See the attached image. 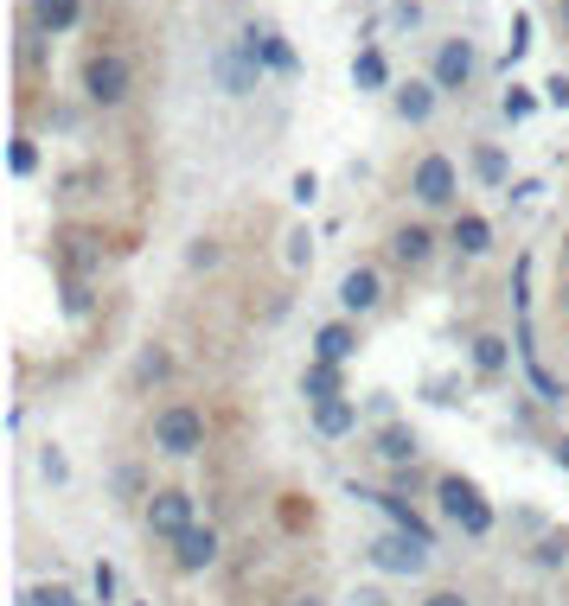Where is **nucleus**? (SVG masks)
I'll use <instances>...</instances> for the list:
<instances>
[{
    "label": "nucleus",
    "mask_w": 569,
    "mask_h": 606,
    "mask_svg": "<svg viewBox=\"0 0 569 606\" xmlns=\"http://www.w3.org/2000/svg\"><path fill=\"white\" fill-rule=\"evenodd\" d=\"M154 447H160V454H173V459L199 454V447H206V415H199V408H186V403L160 408V415H154Z\"/></svg>",
    "instance_id": "nucleus-1"
},
{
    "label": "nucleus",
    "mask_w": 569,
    "mask_h": 606,
    "mask_svg": "<svg viewBox=\"0 0 569 606\" xmlns=\"http://www.w3.org/2000/svg\"><path fill=\"white\" fill-rule=\"evenodd\" d=\"M129 83H134V71H129L122 51H97V58L83 64V97L97 102V109H116V102L129 97Z\"/></svg>",
    "instance_id": "nucleus-2"
},
{
    "label": "nucleus",
    "mask_w": 569,
    "mask_h": 606,
    "mask_svg": "<svg viewBox=\"0 0 569 606\" xmlns=\"http://www.w3.org/2000/svg\"><path fill=\"white\" fill-rule=\"evenodd\" d=\"M436 498H441V511H448V517H455L467 536H487V531H492V511L480 505V492H473L461 473H448V479L436 485Z\"/></svg>",
    "instance_id": "nucleus-3"
},
{
    "label": "nucleus",
    "mask_w": 569,
    "mask_h": 606,
    "mask_svg": "<svg viewBox=\"0 0 569 606\" xmlns=\"http://www.w3.org/2000/svg\"><path fill=\"white\" fill-rule=\"evenodd\" d=\"M371 562H378L385 575H422V568H429V549H422L416 536L390 531V536H378V543H371Z\"/></svg>",
    "instance_id": "nucleus-4"
},
{
    "label": "nucleus",
    "mask_w": 569,
    "mask_h": 606,
    "mask_svg": "<svg viewBox=\"0 0 569 606\" xmlns=\"http://www.w3.org/2000/svg\"><path fill=\"white\" fill-rule=\"evenodd\" d=\"M148 531L167 536V543H180L192 531V492H154L148 498Z\"/></svg>",
    "instance_id": "nucleus-5"
},
{
    "label": "nucleus",
    "mask_w": 569,
    "mask_h": 606,
    "mask_svg": "<svg viewBox=\"0 0 569 606\" xmlns=\"http://www.w3.org/2000/svg\"><path fill=\"white\" fill-rule=\"evenodd\" d=\"M473 64H480V58H473V46H467V39H441V46H436V64H429V83H436V90H467Z\"/></svg>",
    "instance_id": "nucleus-6"
},
{
    "label": "nucleus",
    "mask_w": 569,
    "mask_h": 606,
    "mask_svg": "<svg viewBox=\"0 0 569 606\" xmlns=\"http://www.w3.org/2000/svg\"><path fill=\"white\" fill-rule=\"evenodd\" d=\"M410 192H416L422 204H448V199H455V160H448V153H429V160L416 166Z\"/></svg>",
    "instance_id": "nucleus-7"
},
{
    "label": "nucleus",
    "mask_w": 569,
    "mask_h": 606,
    "mask_svg": "<svg viewBox=\"0 0 569 606\" xmlns=\"http://www.w3.org/2000/svg\"><path fill=\"white\" fill-rule=\"evenodd\" d=\"M378 301H385L378 269H346V281H339V306H346V313H371Z\"/></svg>",
    "instance_id": "nucleus-8"
},
{
    "label": "nucleus",
    "mask_w": 569,
    "mask_h": 606,
    "mask_svg": "<svg viewBox=\"0 0 569 606\" xmlns=\"http://www.w3.org/2000/svg\"><path fill=\"white\" fill-rule=\"evenodd\" d=\"M359 498H371V505L385 511V517H390V524H397L403 536H416L422 549H436V536H429V524H422V517L410 511V498H397V492H359Z\"/></svg>",
    "instance_id": "nucleus-9"
},
{
    "label": "nucleus",
    "mask_w": 569,
    "mask_h": 606,
    "mask_svg": "<svg viewBox=\"0 0 569 606\" xmlns=\"http://www.w3.org/2000/svg\"><path fill=\"white\" fill-rule=\"evenodd\" d=\"M173 562H180L186 575H199V568H211L218 562V531H206V524H192V531L173 543Z\"/></svg>",
    "instance_id": "nucleus-10"
},
{
    "label": "nucleus",
    "mask_w": 569,
    "mask_h": 606,
    "mask_svg": "<svg viewBox=\"0 0 569 606\" xmlns=\"http://www.w3.org/2000/svg\"><path fill=\"white\" fill-rule=\"evenodd\" d=\"M313 428L327 434V441H339V434L359 428V403L352 396H333V403H313Z\"/></svg>",
    "instance_id": "nucleus-11"
},
{
    "label": "nucleus",
    "mask_w": 569,
    "mask_h": 606,
    "mask_svg": "<svg viewBox=\"0 0 569 606\" xmlns=\"http://www.w3.org/2000/svg\"><path fill=\"white\" fill-rule=\"evenodd\" d=\"M218 77H224V90H231V97H250V83H257V58H250L243 46L224 51V58H218Z\"/></svg>",
    "instance_id": "nucleus-12"
},
{
    "label": "nucleus",
    "mask_w": 569,
    "mask_h": 606,
    "mask_svg": "<svg viewBox=\"0 0 569 606\" xmlns=\"http://www.w3.org/2000/svg\"><path fill=\"white\" fill-rule=\"evenodd\" d=\"M429 250H436V236H429L422 224H403L397 236H390V255H397L403 269H416V262H429Z\"/></svg>",
    "instance_id": "nucleus-13"
},
{
    "label": "nucleus",
    "mask_w": 569,
    "mask_h": 606,
    "mask_svg": "<svg viewBox=\"0 0 569 606\" xmlns=\"http://www.w3.org/2000/svg\"><path fill=\"white\" fill-rule=\"evenodd\" d=\"M436 83H403V90H397V115H403V122H429V115H436Z\"/></svg>",
    "instance_id": "nucleus-14"
},
{
    "label": "nucleus",
    "mask_w": 569,
    "mask_h": 606,
    "mask_svg": "<svg viewBox=\"0 0 569 606\" xmlns=\"http://www.w3.org/2000/svg\"><path fill=\"white\" fill-rule=\"evenodd\" d=\"M352 345H359V339H352V326H320V332H313V357H320V364H346V357H352Z\"/></svg>",
    "instance_id": "nucleus-15"
},
{
    "label": "nucleus",
    "mask_w": 569,
    "mask_h": 606,
    "mask_svg": "<svg viewBox=\"0 0 569 606\" xmlns=\"http://www.w3.org/2000/svg\"><path fill=\"white\" fill-rule=\"evenodd\" d=\"M301 390H308V403H333L339 396V364H320V357H313L308 377H301Z\"/></svg>",
    "instance_id": "nucleus-16"
},
{
    "label": "nucleus",
    "mask_w": 569,
    "mask_h": 606,
    "mask_svg": "<svg viewBox=\"0 0 569 606\" xmlns=\"http://www.w3.org/2000/svg\"><path fill=\"white\" fill-rule=\"evenodd\" d=\"M32 20L46 32H71L78 26V0H32Z\"/></svg>",
    "instance_id": "nucleus-17"
},
{
    "label": "nucleus",
    "mask_w": 569,
    "mask_h": 606,
    "mask_svg": "<svg viewBox=\"0 0 569 606\" xmlns=\"http://www.w3.org/2000/svg\"><path fill=\"white\" fill-rule=\"evenodd\" d=\"M378 454H385L390 466H410L422 447H416V434H410V428H385V434H378Z\"/></svg>",
    "instance_id": "nucleus-18"
},
{
    "label": "nucleus",
    "mask_w": 569,
    "mask_h": 606,
    "mask_svg": "<svg viewBox=\"0 0 569 606\" xmlns=\"http://www.w3.org/2000/svg\"><path fill=\"white\" fill-rule=\"evenodd\" d=\"M455 243H461V255H487L492 250L487 218H461V224H455Z\"/></svg>",
    "instance_id": "nucleus-19"
},
{
    "label": "nucleus",
    "mask_w": 569,
    "mask_h": 606,
    "mask_svg": "<svg viewBox=\"0 0 569 606\" xmlns=\"http://www.w3.org/2000/svg\"><path fill=\"white\" fill-rule=\"evenodd\" d=\"M352 77H359L365 90H385V83H390V71H385V51H371V46H365L359 58H352Z\"/></svg>",
    "instance_id": "nucleus-20"
},
{
    "label": "nucleus",
    "mask_w": 569,
    "mask_h": 606,
    "mask_svg": "<svg viewBox=\"0 0 569 606\" xmlns=\"http://www.w3.org/2000/svg\"><path fill=\"white\" fill-rule=\"evenodd\" d=\"M506 357H512V352H506V339H492V332H487V339H473V364H480L487 377L506 371Z\"/></svg>",
    "instance_id": "nucleus-21"
},
{
    "label": "nucleus",
    "mask_w": 569,
    "mask_h": 606,
    "mask_svg": "<svg viewBox=\"0 0 569 606\" xmlns=\"http://www.w3.org/2000/svg\"><path fill=\"white\" fill-rule=\"evenodd\" d=\"M531 562H538V568H563V562H569V536H563V531L538 536V549H531Z\"/></svg>",
    "instance_id": "nucleus-22"
},
{
    "label": "nucleus",
    "mask_w": 569,
    "mask_h": 606,
    "mask_svg": "<svg viewBox=\"0 0 569 606\" xmlns=\"http://www.w3.org/2000/svg\"><path fill=\"white\" fill-rule=\"evenodd\" d=\"M473 173L487 179V185H506L512 166H506V153H499V148H480V153H473Z\"/></svg>",
    "instance_id": "nucleus-23"
},
{
    "label": "nucleus",
    "mask_w": 569,
    "mask_h": 606,
    "mask_svg": "<svg viewBox=\"0 0 569 606\" xmlns=\"http://www.w3.org/2000/svg\"><path fill=\"white\" fill-rule=\"evenodd\" d=\"M525 51H531V20L518 13V20H512V46H506V64H518Z\"/></svg>",
    "instance_id": "nucleus-24"
},
{
    "label": "nucleus",
    "mask_w": 569,
    "mask_h": 606,
    "mask_svg": "<svg viewBox=\"0 0 569 606\" xmlns=\"http://www.w3.org/2000/svg\"><path fill=\"white\" fill-rule=\"evenodd\" d=\"M32 606H83V600L71 594V587H39V594H32Z\"/></svg>",
    "instance_id": "nucleus-25"
},
{
    "label": "nucleus",
    "mask_w": 569,
    "mask_h": 606,
    "mask_svg": "<svg viewBox=\"0 0 569 606\" xmlns=\"http://www.w3.org/2000/svg\"><path fill=\"white\" fill-rule=\"evenodd\" d=\"M134 377H141V383L167 377V352H148V357H141V364H134Z\"/></svg>",
    "instance_id": "nucleus-26"
},
{
    "label": "nucleus",
    "mask_w": 569,
    "mask_h": 606,
    "mask_svg": "<svg viewBox=\"0 0 569 606\" xmlns=\"http://www.w3.org/2000/svg\"><path fill=\"white\" fill-rule=\"evenodd\" d=\"M543 102H550V109H569V77H563V71L543 83Z\"/></svg>",
    "instance_id": "nucleus-27"
},
{
    "label": "nucleus",
    "mask_w": 569,
    "mask_h": 606,
    "mask_svg": "<svg viewBox=\"0 0 569 606\" xmlns=\"http://www.w3.org/2000/svg\"><path fill=\"white\" fill-rule=\"evenodd\" d=\"M531 383H538L543 396H550V403H563V383L550 377V371H543V364H531Z\"/></svg>",
    "instance_id": "nucleus-28"
},
{
    "label": "nucleus",
    "mask_w": 569,
    "mask_h": 606,
    "mask_svg": "<svg viewBox=\"0 0 569 606\" xmlns=\"http://www.w3.org/2000/svg\"><path fill=\"white\" fill-rule=\"evenodd\" d=\"M39 166V148L32 141H13V173H32Z\"/></svg>",
    "instance_id": "nucleus-29"
},
{
    "label": "nucleus",
    "mask_w": 569,
    "mask_h": 606,
    "mask_svg": "<svg viewBox=\"0 0 569 606\" xmlns=\"http://www.w3.org/2000/svg\"><path fill=\"white\" fill-rule=\"evenodd\" d=\"M531 109H538V102L525 97V90H512V97H506V115H512V122H525V115H531Z\"/></svg>",
    "instance_id": "nucleus-30"
},
{
    "label": "nucleus",
    "mask_w": 569,
    "mask_h": 606,
    "mask_svg": "<svg viewBox=\"0 0 569 606\" xmlns=\"http://www.w3.org/2000/svg\"><path fill=\"white\" fill-rule=\"evenodd\" d=\"M308 230H295V236H288V262H295V269H301V262H308Z\"/></svg>",
    "instance_id": "nucleus-31"
},
{
    "label": "nucleus",
    "mask_w": 569,
    "mask_h": 606,
    "mask_svg": "<svg viewBox=\"0 0 569 606\" xmlns=\"http://www.w3.org/2000/svg\"><path fill=\"white\" fill-rule=\"evenodd\" d=\"M109 594H116V568H109V562H97V600H109Z\"/></svg>",
    "instance_id": "nucleus-32"
},
{
    "label": "nucleus",
    "mask_w": 569,
    "mask_h": 606,
    "mask_svg": "<svg viewBox=\"0 0 569 606\" xmlns=\"http://www.w3.org/2000/svg\"><path fill=\"white\" fill-rule=\"evenodd\" d=\"M39 466H46V479H64V454H58V447H46V459H39Z\"/></svg>",
    "instance_id": "nucleus-33"
},
{
    "label": "nucleus",
    "mask_w": 569,
    "mask_h": 606,
    "mask_svg": "<svg viewBox=\"0 0 569 606\" xmlns=\"http://www.w3.org/2000/svg\"><path fill=\"white\" fill-rule=\"evenodd\" d=\"M422 606H467V594H455V587H441V594H429Z\"/></svg>",
    "instance_id": "nucleus-34"
},
{
    "label": "nucleus",
    "mask_w": 569,
    "mask_h": 606,
    "mask_svg": "<svg viewBox=\"0 0 569 606\" xmlns=\"http://www.w3.org/2000/svg\"><path fill=\"white\" fill-rule=\"evenodd\" d=\"M550 454H557V466H569V434L557 441V447H550Z\"/></svg>",
    "instance_id": "nucleus-35"
},
{
    "label": "nucleus",
    "mask_w": 569,
    "mask_h": 606,
    "mask_svg": "<svg viewBox=\"0 0 569 606\" xmlns=\"http://www.w3.org/2000/svg\"><path fill=\"white\" fill-rule=\"evenodd\" d=\"M288 606H327V600H313V594H301V600H288Z\"/></svg>",
    "instance_id": "nucleus-36"
},
{
    "label": "nucleus",
    "mask_w": 569,
    "mask_h": 606,
    "mask_svg": "<svg viewBox=\"0 0 569 606\" xmlns=\"http://www.w3.org/2000/svg\"><path fill=\"white\" fill-rule=\"evenodd\" d=\"M563 313H569V287H563Z\"/></svg>",
    "instance_id": "nucleus-37"
},
{
    "label": "nucleus",
    "mask_w": 569,
    "mask_h": 606,
    "mask_svg": "<svg viewBox=\"0 0 569 606\" xmlns=\"http://www.w3.org/2000/svg\"><path fill=\"white\" fill-rule=\"evenodd\" d=\"M563 26H569V0H563Z\"/></svg>",
    "instance_id": "nucleus-38"
},
{
    "label": "nucleus",
    "mask_w": 569,
    "mask_h": 606,
    "mask_svg": "<svg viewBox=\"0 0 569 606\" xmlns=\"http://www.w3.org/2000/svg\"><path fill=\"white\" fill-rule=\"evenodd\" d=\"M563 250H569V243H563Z\"/></svg>",
    "instance_id": "nucleus-39"
}]
</instances>
